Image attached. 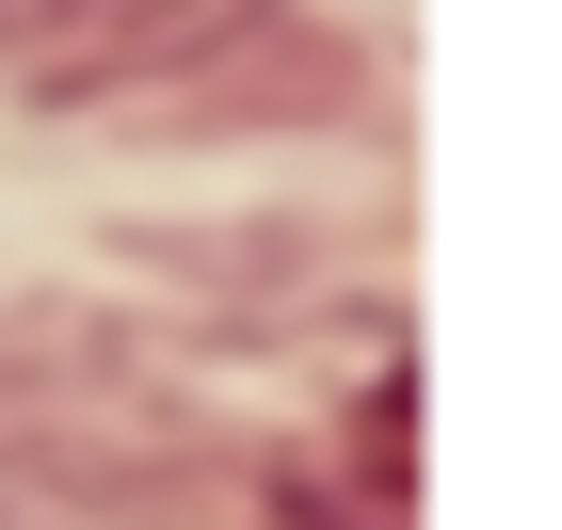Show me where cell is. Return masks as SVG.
Wrapping results in <instances>:
<instances>
[{
    "instance_id": "6da1fadb",
    "label": "cell",
    "mask_w": 562,
    "mask_h": 530,
    "mask_svg": "<svg viewBox=\"0 0 562 530\" xmlns=\"http://www.w3.org/2000/svg\"><path fill=\"white\" fill-rule=\"evenodd\" d=\"M225 0H0V65L33 97H97V81H145L210 33Z\"/></svg>"
}]
</instances>
